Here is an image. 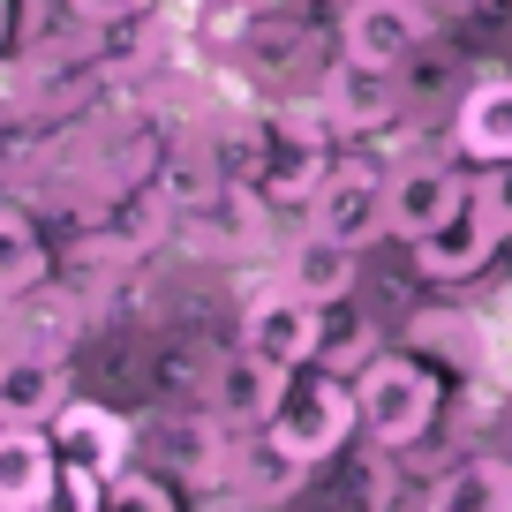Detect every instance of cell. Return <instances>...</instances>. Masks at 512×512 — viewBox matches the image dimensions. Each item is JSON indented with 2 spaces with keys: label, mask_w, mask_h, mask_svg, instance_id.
<instances>
[{
  "label": "cell",
  "mask_w": 512,
  "mask_h": 512,
  "mask_svg": "<svg viewBox=\"0 0 512 512\" xmlns=\"http://www.w3.org/2000/svg\"><path fill=\"white\" fill-rule=\"evenodd\" d=\"M324 113H332L339 136H377V128H392L407 113V91H400V68H377V61H339L332 76H324Z\"/></svg>",
  "instance_id": "obj_8"
},
{
  "label": "cell",
  "mask_w": 512,
  "mask_h": 512,
  "mask_svg": "<svg viewBox=\"0 0 512 512\" xmlns=\"http://www.w3.org/2000/svg\"><path fill=\"white\" fill-rule=\"evenodd\" d=\"M53 445L68 452V460H91L98 475H121L128 452H136V430H128V415H113V407L98 400H68L61 415H53Z\"/></svg>",
  "instance_id": "obj_13"
},
{
  "label": "cell",
  "mask_w": 512,
  "mask_h": 512,
  "mask_svg": "<svg viewBox=\"0 0 512 512\" xmlns=\"http://www.w3.org/2000/svg\"><path fill=\"white\" fill-rule=\"evenodd\" d=\"M159 196L174 211H211V196H219V174H211L204 144H174V159L159 166Z\"/></svg>",
  "instance_id": "obj_19"
},
{
  "label": "cell",
  "mask_w": 512,
  "mask_h": 512,
  "mask_svg": "<svg viewBox=\"0 0 512 512\" xmlns=\"http://www.w3.org/2000/svg\"><path fill=\"white\" fill-rule=\"evenodd\" d=\"M467 196H475L467 159H415V166H400V174L384 181V219H392V234L415 249V241L437 234V226H445Z\"/></svg>",
  "instance_id": "obj_5"
},
{
  "label": "cell",
  "mask_w": 512,
  "mask_h": 512,
  "mask_svg": "<svg viewBox=\"0 0 512 512\" xmlns=\"http://www.w3.org/2000/svg\"><path fill=\"white\" fill-rule=\"evenodd\" d=\"M61 475V445L46 422H0V512H31Z\"/></svg>",
  "instance_id": "obj_12"
},
{
  "label": "cell",
  "mask_w": 512,
  "mask_h": 512,
  "mask_svg": "<svg viewBox=\"0 0 512 512\" xmlns=\"http://www.w3.org/2000/svg\"><path fill=\"white\" fill-rule=\"evenodd\" d=\"M241 347L264 354V362H279V369H309L324 347H332V332H324V302H309L302 287L256 294V302L241 309Z\"/></svg>",
  "instance_id": "obj_3"
},
{
  "label": "cell",
  "mask_w": 512,
  "mask_h": 512,
  "mask_svg": "<svg viewBox=\"0 0 512 512\" xmlns=\"http://www.w3.org/2000/svg\"><path fill=\"white\" fill-rule=\"evenodd\" d=\"M354 279H362V249H354V241H332V234H317V226L294 241V256H287V287H302L309 302H324V309L347 302Z\"/></svg>",
  "instance_id": "obj_15"
},
{
  "label": "cell",
  "mask_w": 512,
  "mask_h": 512,
  "mask_svg": "<svg viewBox=\"0 0 512 512\" xmlns=\"http://www.w3.org/2000/svg\"><path fill=\"white\" fill-rule=\"evenodd\" d=\"M106 512H181L174 475H144V467H121L106 482Z\"/></svg>",
  "instance_id": "obj_21"
},
{
  "label": "cell",
  "mask_w": 512,
  "mask_h": 512,
  "mask_svg": "<svg viewBox=\"0 0 512 512\" xmlns=\"http://www.w3.org/2000/svg\"><path fill=\"white\" fill-rule=\"evenodd\" d=\"M31 512H106V475H98L91 460H68L61 452V475H53V490L38 497Z\"/></svg>",
  "instance_id": "obj_20"
},
{
  "label": "cell",
  "mask_w": 512,
  "mask_h": 512,
  "mask_svg": "<svg viewBox=\"0 0 512 512\" xmlns=\"http://www.w3.org/2000/svg\"><path fill=\"white\" fill-rule=\"evenodd\" d=\"M467 83H475V68H467L460 46H445V38H422L415 53L400 61V91H407V113H430V106H460Z\"/></svg>",
  "instance_id": "obj_16"
},
{
  "label": "cell",
  "mask_w": 512,
  "mask_h": 512,
  "mask_svg": "<svg viewBox=\"0 0 512 512\" xmlns=\"http://www.w3.org/2000/svg\"><path fill=\"white\" fill-rule=\"evenodd\" d=\"M53 272L46 256V234H38L23 211H0V302H16V294H38Z\"/></svg>",
  "instance_id": "obj_18"
},
{
  "label": "cell",
  "mask_w": 512,
  "mask_h": 512,
  "mask_svg": "<svg viewBox=\"0 0 512 512\" xmlns=\"http://www.w3.org/2000/svg\"><path fill=\"white\" fill-rule=\"evenodd\" d=\"M287 384H294V369H279V362H264V354L234 347L219 369H211V407H219L241 437H256V430H272L279 400H287Z\"/></svg>",
  "instance_id": "obj_9"
},
{
  "label": "cell",
  "mask_w": 512,
  "mask_h": 512,
  "mask_svg": "<svg viewBox=\"0 0 512 512\" xmlns=\"http://www.w3.org/2000/svg\"><path fill=\"white\" fill-rule=\"evenodd\" d=\"M354 400H362V437L392 452H415L422 437L445 415V377L422 354H369L362 377H354Z\"/></svg>",
  "instance_id": "obj_1"
},
{
  "label": "cell",
  "mask_w": 512,
  "mask_h": 512,
  "mask_svg": "<svg viewBox=\"0 0 512 512\" xmlns=\"http://www.w3.org/2000/svg\"><path fill=\"white\" fill-rule=\"evenodd\" d=\"M83 23H128V16H144V0H68Z\"/></svg>",
  "instance_id": "obj_23"
},
{
  "label": "cell",
  "mask_w": 512,
  "mask_h": 512,
  "mask_svg": "<svg viewBox=\"0 0 512 512\" xmlns=\"http://www.w3.org/2000/svg\"><path fill=\"white\" fill-rule=\"evenodd\" d=\"M384 181H392V174H377L369 159L332 166V174H324V189L309 196V226H317V234H332V241L369 249L377 234H392V219H384Z\"/></svg>",
  "instance_id": "obj_6"
},
{
  "label": "cell",
  "mask_w": 512,
  "mask_h": 512,
  "mask_svg": "<svg viewBox=\"0 0 512 512\" xmlns=\"http://www.w3.org/2000/svg\"><path fill=\"white\" fill-rule=\"evenodd\" d=\"M362 430V400H354V384L347 377H332V369H294V384H287V400H279V415H272V445L279 452H294L302 467H324L332 452H347V437Z\"/></svg>",
  "instance_id": "obj_2"
},
{
  "label": "cell",
  "mask_w": 512,
  "mask_h": 512,
  "mask_svg": "<svg viewBox=\"0 0 512 512\" xmlns=\"http://www.w3.org/2000/svg\"><path fill=\"white\" fill-rule=\"evenodd\" d=\"M354 61H377V68H400L407 53L430 38V16H422V0H354L347 23H339Z\"/></svg>",
  "instance_id": "obj_11"
},
{
  "label": "cell",
  "mask_w": 512,
  "mask_h": 512,
  "mask_svg": "<svg viewBox=\"0 0 512 512\" xmlns=\"http://www.w3.org/2000/svg\"><path fill=\"white\" fill-rule=\"evenodd\" d=\"M505 241H512V234L497 226V211L482 204V189H475L445 226H437V234L415 241V272L437 279V287H467V279H482V272L497 264V249H505Z\"/></svg>",
  "instance_id": "obj_4"
},
{
  "label": "cell",
  "mask_w": 512,
  "mask_h": 512,
  "mask_svg": "<svg viewBox=\"0 0 512 512\" xmlns=\"http://www.w3.org/2000/svg\"><path fill=\"white\" fill-rule=\"evenodd\" d=\"M445 8H460V16H467V8H490V0H445Z\"/></svg>",
  "instance_id": "obj_25"
},
{
  "label": "cell",
  "mask_w": 512,
  "mask_h": 512,
  "mask_svg": "<svg viewBox=\"0 0 512 512\" xmlns=\"http://www.w3.org/2000/svg\"><path fill=\"white\" fill-rule=\"evenodd\" d=\"M475 189H482V204L497 211V226L512 234V159H505V166H482V181H475Z\"/></svg>",
  "instance_id": "obj_22"
},
{
  "label": "cell",
  "mask_w": 512,
  "mask_h": 512,
  "mask_svg": "<svg viewBox=\"0 0 512 512\" xmlns=\"http://www.w3.org/2000/svg\"><path fill=\"white\" fill-rule=\"evenodd\" d=\"M452 159H467V166L512 159V68L467 83V98L452 106Z\"/></svg>",
  "instance_id": "obj_10"
},
{
  "label": "cell",
  "mask_w": 512,
  "mask_h": 512,
  "mask_svg": "<svg viewBox=\"0 0 512 512\" xmlns=\"http://www.w3.org/2000/svg\"><path fill=\"white\" fill-rule=\"evenodd\" d=\"M16 46V0H0V53Z\"/></svg>",
  "instance_id": "obj_24"
},
{
  "label": "cell",
  "mask_w": 512,
  "mask_h": 512,
  "mask_svg": "<svg viewBox=\"0 0 512 512\" xmlns=\"http://www.w3.org/2000/svg\"><path fill=\"white\" fill-rule=\"evenodd\" d=\"M68 407L61 354H8L0 362V422H53Z\"/></svg>",
  "instance_id": "obj_14"
},
{
  "label": "cell",
  "mask_w": 512,
  "mask_h": 512,
  "mask_svg": "<svg viewBox=\"0 0 512 512\" xmlns=\"http://www.w3.org/2000/svg\"><path fill=\"white\" fill-rule=\"evenodd\" d=\"M400 512H437V505H430V497H422V505H400Z\"/></svg>",
  "instance_id": "obj_26"
},
{
  "label": "cell",
  "mask_w": 512,
  "mask_h": 512,
  "mask_svg": "<svg viewBox=\"0 0 512 512\" xmlns=\"http://www.w3.org/2000/svg\"><path fill=\"white\" fill-rule=\"evenodd\" d=\"M159 452H166V475L174 482H196V490H219L234 482L241 467V430L211 407V415H166L159 422Z\"/></svg>",
  "instance_id": "obj_7"
},
{
  "label": "cell",
  "mask_w": 512,
  "mask_h": 512,
  "mask_svg": "<svg viewBox=\"0 0 512 512\" xmlns=\"http://www.w3.org/2000/svg\"><path fill=\"white\" fill-rule=\"evenodd\" d=\"M430 505L437 512H512V460L505 452H475V460L445 467Z\"/></svg>",
  "instance_id": "obj_17"
}]
</instances>
